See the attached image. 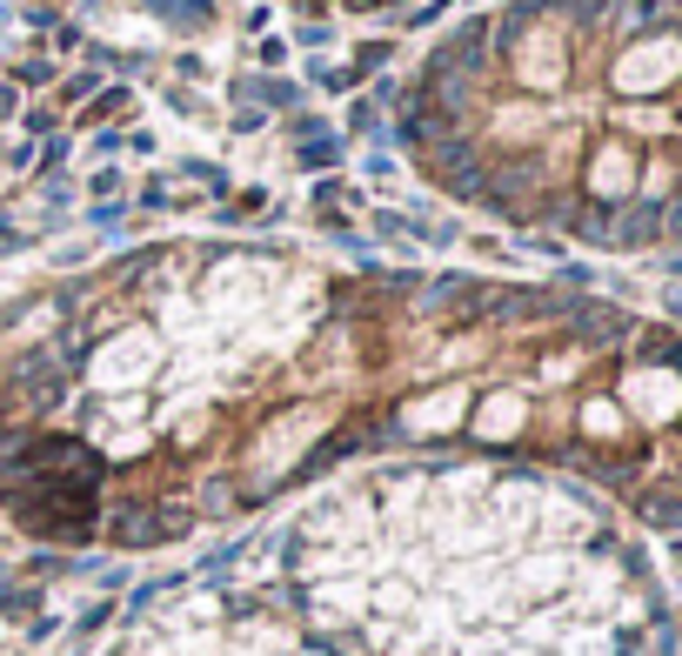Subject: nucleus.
<instances>
[{"mask_svg":"<svg viewBox=\"0 0 682 656\" xmlns=\"http://www.w3.org/2000/svg\"><path fill=\"white\" fill-rule=\"evenodd\" d=\"M622 175H629L622 154H602V162H595V195H622V188H616Z\"/></svg>","mask_w":682,"mask_h":656,"instance_id":"3","label":"nucleus"},{"mask_svg":"<svg viewBox=\"0 0 682 656\" xmlns=\"http://www.w3.org/2000/svg\"><path fill=\"white\" fill-rule=\"evenodd\" d=\"M241 94H248V101H268V107H295V101H301L295 81H248Z\"/></svg>","mask_w":682,"mask_h":656,"instance_id":"2","label":"nucleus"},{"mask_svg":"<svg viewBox=\"0 0 682 656\" xmlns=\"http://www.w3.org/2000/svg\"><path fill=\"white\" fill-rule=\"evenodd\" d=\"M14 248V228H0V255H8Z\"/></svg>","mask_w":682,"mask_h":656,"instance_id":"6","label":"nucleus"},{"mask_svg":"<svg viewBox=\"0 0 682 656\" xmlns=\"http://www.w3.org/2000/svg\"><path fill=\"white\" fill-rule=\"evenodd\" d=\"M375 603H382V609H409V583H382Z\"/></svg>","mask_w":682,"mask_h":656,"instance_id":"5","label":"nucleus"},{"mask_svg":"<svg viewBox=\"0 0 682 656\" xmlns=\"http://www.w3.org/2000/svg\"><path fill=\"white\" fill-rule=\"evenodd\" d=\"M114 536L120 543H168V536H181V516H141V510H128V516H114Z\"/></svg>","mask_w":682,"mask_h":656,"instance_id":"1","label":"nucleus"},{"mask_svg":"<svg viewBox=\"0 0 682 656\" xmlns=\"http://www.w3.org/2000/svg\"><path fill=\"white\" fill-rule=\"evenodd\" d=\"M509 422H515V396H502V402H496L489 415H481V429H489V436H502V429H509Z\"/></svg>","mask_w":682,"mask_h":656,"instance_id":"4","label":"nucleus"}]
</instances>
